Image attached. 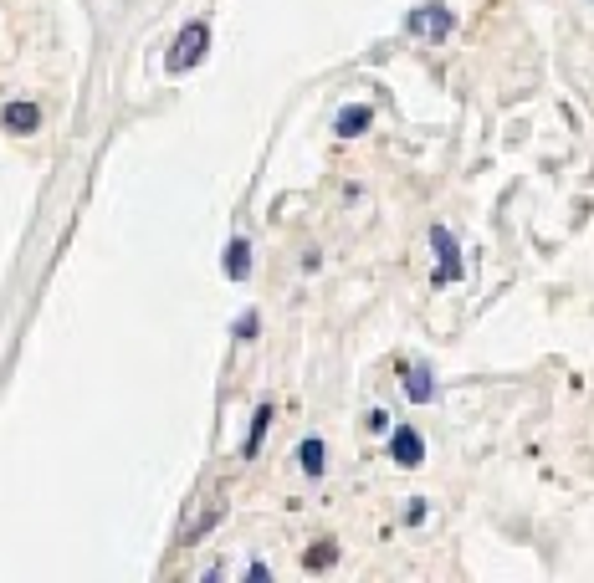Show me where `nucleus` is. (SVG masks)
Wrapping results in <instances>:
<instances>
[{
	"mask_svg": "<svg viewBox=\"0 0 594 583\" xmlns=\"http://www.w3.org/2000/svg\"><path fill=\"white\" fill-rule=\"evenodd\" d=\"M210 47V26L205 21H190L180 36H175V47H169V72H190Z\"/></svg>",
	"mask_w": 594,
	"mask_h": 583,
	"instance_id": "7ed1b4c3",
	"label": "nucleus"
},
{
	"mask_svg": "<svg viewBox=\"0 0 594 583\" xmlns=\"http://www.w3.org/2000/svg\"><path fill=\"white\" fill-rule=\"evenodd\" d=\"M390 461L405 466V471H415L420 461H426V440H420L415 425H395L390 430Z\"/></svg>",
	"mask_w": 594,
	"mask_h": 583,
	"instance_id": "20e7f679",
	"label": "nucleus"
},
{
	"mask_svg": "<svg viewBox=\"0 0 594 583\" xmlns=\"http://www.w3.org/2000/svg\"><path fill=\"white\" fill-rule=\"evenodd\" d=\"M246 272H251V246H246V241H231V246H226V277L241 282Z\"/></svg>",
	"mask_w": 594,
	"mask_h": 583,
	"instance_id": "9d476101",
	"label": "nucleus"
},
{
	"mask_svg": "<svg viewBox=\"0 0 594 583\" xmlns=\"http://www.w3.org/2000/svg\"><path fill=\"white\" fill-rule=\"evenodd\" d=\"M405 31L420 36V41H446V36L456 31V11L441 6V0H426V6H415V11L405 16Z\"/></svg>",
	"mask_w": 594,
	"mask_h": 583,
	"instance_id": "f257e3e1",
	"label": "nucleus"
},
{
	"mask_svg": "<svg viewBox=\"0 0 594 583\" xmlns=\"http://www.w3.org/2000/svg\"><path fill=\"white\" fill-rule=\"evenodd\" d=\"M405 394L415 399V405H431V399H436V379H431L426 364H410L405 369Z\"/></svg>",
	"mask_w": 594,
	"mask_h": 583,
	"instance_id": "1a4fd4ad",
	"label": "nucleus"
},
{
	"mask_svg": "<svg viewBox=\"0 0 594 583\" xmlns=\"http://www.w3.org/2000/svg\"><path fill=\"white\" fill-rule=\"evenodd\" d=\"M272 415H277V410H272V399H262V405H257V415H251V435H246V451H241L246 461H257V456H262V440H267V430H272Z\"/></svg>",
	"mask_w": 594,
	"mask_h": 583,
	"instance_id": "0eeeda50",
	"label": "nucleus"
},
{
	"mask_svg": "<svg viewBox=\"0 0 594 583\" xmlns=\"http://www.w3.org/2000/svg\"><path fill=\"white\" fill-rule=\"evenodd\" d=\"M333 563H338V548H333V543H323V548H308V553H303V568H308V573L333 568Z\"/></svg>",
	"mask_w": 594,
	"mask_h": 583,
	"instance_id": "9b49d317",
	"label": "nucleus"
},
{
	"mask_svg": "<svg viewBox=\"0 0 594 583\" xmlns=\"http://www.w3.org/2000/svg\"><path fill=\"white\" fill-rule=\"evenodd\" d=\"M297 466H303V476H313V481H318V476L328 471V445H323L318 435H308L303 445H297Z\"/></svg>",
	"mask_w": 594,
	"mask_h": 583,
	"instance_id": "6e6552de",
	"label": "nucleus"
},
{
	"mask_svg": "<svg viewBox=\"0 0 594 583\" xmlns=\"http://www.w3.org/2000/svg\"><path fill=\"white\" fill-rule=\"evenodd\" d=\"M431 251H436V287H456L466 277V266H461V246L446 226H431Z\"/></svg>",
	"mask_w": 594,
	"mask_h": 583,
	"instance_id": "f03ea898",
	"label": "nucleus"
},
{
	"mask_svg": "<svg viewBox=\"0 0 594 583\" xmlns=\"http://www.w3.org/2000/svg\"><path fill=\"white\" fill-rule=\"evenodd\" d=\"M0 123H6L11 133H36L41 128V108L26 103V98L21 103H6V108H0Z\"/></svg>",
	"mask_w": 594,
	"mask_h": 583,
	"instance_id": "423d86ee",
	"label": "nucleus"
},
{
	"mask_svg": "<svg viewBox=\"0 0 594 583\" xmlns=\"http://www.w3.org/2000/svg\"><path fill=\"white\" fill-rule=\"evenodd\" d=\"M364 425H369V430H390V415H385V410H369Z\"/></svg>",
	"mask_w": 594,
	"mask_h": 583,
	"instance_id": "f8f14e48",
	"label": "nucleus"
},
{
	"mask_svg": "<svg viewBox=\"0 0 594 583\" xmlns=\"http://www.w3.org/2000/svg\"><path fill=\"white\" fill-rule=\"evenodd\" d=\"M369 123H374V108L369 103H349V108H338L333 133L338 139H359V133H369Z\"/></svg>",
	"mask_w": 594,
	"mask_h": 583,
	"instance_id": "39448f33",
	"label": "nucleus"
}]
</instances>
